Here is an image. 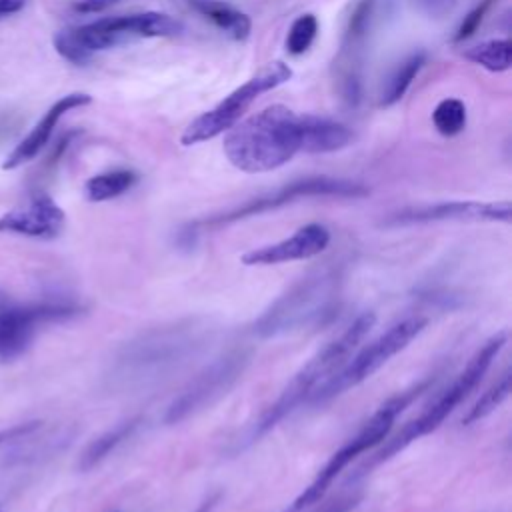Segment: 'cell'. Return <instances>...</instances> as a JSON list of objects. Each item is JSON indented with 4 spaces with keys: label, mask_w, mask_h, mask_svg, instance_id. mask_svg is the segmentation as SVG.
Here are the masks:
<instances>
[{
    "label": "cell",
    "mask_w": 512,
    "mask_h": 512,
    "mask_svg": "<svg viewBox=\"0 0 512 512\" xmlns=\"http://www.w3.org/2000/svg\"><path fill=\"white\" fill-rule=\"evenodd\" d=\"M210 328L198 320H180L150 328L122 346L112 364L118 388L154 386L192 362L208 344Z\"/></svg>",
    "instance_id": "cell-1"
},
{
    "label": "cell",
    "mask_w": 512,
    "mask_h": 512,
    "mask_svg": "<svg viewBox=\"0 0 512 512\" xmlns=\"http://www.w3.org/2000/svg\"><path fill=\"white\" fill-rule=\"evenodd\" d=\"M228 162L246 174L270 172L290 162L302 148L300 114L272 104L224 132Z\"/></svg>",
    "instance_id": "cell-2"
},
{
    "label": "cell",
    "mask_w": 512,
    "mask_h": 512,
    "mask_svg": "<svg viewBox=\"0 0 512 512\" xmlns=\"http://www.w3.org/2000/svg\"><path fill=\"white\" fill-rule=\"evenodd\" d=\"M342 266L326 262L296 280L252 324L258 338H276L328 322L342 292Z\"/></svg>",
    "instance_id": "cell-3"
},
{
    "label": "cell",
    "mask_w": 512,
    "mask_h": 512,
    "mask_svg": "<svg viewBox=\"0 0 512 512\" xmlns=\"http://www.w3.org/2000/svg\"><path fill=\"white\" fill-rule=\"evenodd\" d=\"M376 316L372 312L360 314L352 320L346 330L330 340L322 350H318L308 362L292 376V380L282 388L278 398L262 412L258 422H254L246 444L256 442L260 436L270 432L278 422L290 416L302 402H310L312 396L348 362V356L358 348L364 336L372 330Z\"/></svg>",
    "instance_id": "cell-4"
},
{
    "label": "cell",
    "mask_w": 512,
    "mask_h": 512,
    "mask_svg": "<svg viewBox=\"0 0 512 512\" xmlns=\"http://www.w3.org/2000/svg\"><path fill=\"white\" fill-rule=\"evenodd\" d=\"M184 30V24L166 12H136L106 16L94 22L64 28L54 34L56 52L70 64L84 66L96 52L142 38H170Z\"/></svg>",
    "instance_id": "cell-5"
},
{
    "label": "cell",
    "mask_w": 512,
    "mask_h": 512,
    "mask_svg": "<svg viewBox=\"0 0 512 512\" xmlns=\"http://www.w3.org/2000/svg\"><path fill=\"white\" fill-rule=\"evenodd\" d=\"M508 342V332L506 330H500L496 332L494 336H490L476 352L474 356L468 360V364L464 366V370L450 382V386H446L440 396L430 402L424 412L410 420L392 440L386 442V446H382L370 462L364 464V468L358 472L360 476L370 470L372 466L376 464H382L384 460L396 456L400 450H404L406 446H410L412 442H416L418 438L434 432L452 412L454 408L480 384L482 376L488 372L490 364L496 360V356L502 352V348L506 346Z\"/></svg>",
    "instance_id": "cell-6"
},
{
    "label": "cell",
    "mask_w": 512,
    "mask_h": 512,
    "mask_svg": "<svg viewBox=\"0 0 512 512\" xmlns=\"http://www.w3.org/2000/svg\"><path fill=\"white\" fill-rule=\"evenodd\" d=\"M426 384L416 386V390H408L402 392L398 396H392L390 400H386L374 414L372 418L358 430L356 436H352L346 444H342L332 456L330 460L324 464V468L316 474V478L294 498V502L288 506L286 512H302L304 508L320 502L328 488L332 486V482L340 476V472L352 462L356 460L362 452H366L368 448L380 444L388 432L392 430L394 420L398 418V414L412 402V398L424 390Z\"/></svg>",
    "instance_id": "cell-7"
},
{
    "label": "cell",
    "mask_w": 512,
    "mask_h": 512,
    "mask_svg": "<svg viewBox=\"0 0 512 512\" xmlns=\"http://www.w3.org/2000/svg\"><path fill=\"white\" fill-rule=\"evenodd\" d=\"M290 78H292V68L286 62L282 60L268 62L260 72H256L252 78H248L244 84L232 90L214 108L196 116L180 136L182 146H194L224 134L244 116V112L262 94L286 84Z\"/></svg>",
    "instance_id": "cell-8"
},
{
    "label": "cell",
    "mask_w": 512,
    "mask_h": 512,
    "mask_svg": "<svg viewBox=\"0 0 512 512\" xmlns=\"http://www.w3.org/2000/svg\"><path fill=\"white\" fill-rule=\"evenodd\" d=\"M428 320L422 316H408L392 324L384 334L366 344L352 360H348L314 396L310 402H326L358 384L368 380L378 372L392 356L402 352L424 328Z\"/></svg>",
    "instance_id": "cell-9"
},
{
    "label": "cell",
    "mask_w": 512,
    "mask_h": 512,
    "mask_svg": "<svg viewBox=\"0 0 512 512\" xmlns=\"http://www.w3.org/2000/svg\"><path fill=\"white\" fill-rule=\"evenodd\" d=\"M368 194H370L368 186L354 182V180L332 178V176H308V178L292 180V182L276 188L274 192L252 198V200L244 202L242 206H236L228 212L210 216L198 224L224 226V224H232V222H238V220H244L250 216H258V214L276 210L280 206H286V204L302 200V198H364Z\"/></svg>",
    "instance_id": "cell-10"
},
{
    "label": "cell",
    "mask_w": 512,
    "mask_h": 512,
    "mask_svg": "<svg viewBox=\"0 0 512 512\" xmlns=\"http://www.w3.org/2000/svg\"><path fill=\"white\" fill-rule=\"evenodd\" d=\"M250 354L246 350H228L216 360H212L204 370H200L182 390L180 394L168 404L164 412L166 424H178L192 414L204 410L220 396H224L232 384L240 378Z\"/></svg>",
    "instance_id": "cell-11"
},
{
    "label": "cell",
    "mask_w": 512,
    "mask_h": 512,
    "mask_svg": "<svg viewBox=\"0 0 512 512\" xmlns=\"http://www.w3.org/2000/svg\"><path fill=\"white\" fill-rule=\"evenodd\" d=\"M76 310L68 302L22 304L0 290V358L12 360L20 356L30 346L40 324L70 318Z\"/></svg>",
    "instance_id": "cell-12"
},
{
    "label": "cell",
    "mask_w": 512,
    "mask_h": 512,
    "mask_svg": "<svg viewBox=\"0 0 512 512\" xmlns=\"http://www.w3.org/2000/svg\"><path fill=\"white\" fill-rule=\"evenodd\" d=\"M376 0H358L346 20L338 58L334 62L338 74V90L348 106H358L362 100V60L364 46L372 28Z\"/></svg>",
    "instance_id": "cell-13"
},
{
    "label": "cell",
    "mask_w": 512,
    "mask_h": 512,
    "mask_svg": "<svg viewBox=\"0 0 512 512\" xmlns=\"http://www.w3.org/2000/svg\"><path fill=\"white\" fill-rule=\"evenodd\" d=\"M510 202L450 200L426 206H408L384 218L386 226H408L428 222H510Z\"/></svg>",
    "instance_id": "cell-14"
},
{
    "label": "cell",
    "mask_w": 512,
    "mask_h": 512,
    "mask_svg": "<svg viewBox=\"0 0 512 512\" xmlns=\"http://www.w3.org/2000/svg\"><path fill=\"white\" fill-rule=\"evenodd\" d=\"M330 244V230L324 224L312 222L298 228L292 236L266 244L260 248H252L240 256L246 266H274L294 260H308L318 256Z\"/></svg>",
    "instance_id": "cell-15"
},
{
    "label": "cell",
    "mask_w": 512,
    "mask_h": 512,
    "mask_svg": "<svg viewBox=\"0 0 512 512\" xmlns=\"http://www.w3.org/2000/svg\"><path fill=\"white\" fill-rule=\"evenodd\" d=\"M66 222L64 210L46 194L32 196L26 206L0 216V232H12L30 238H56Z\"/></svg>",
    "instance_id": "cell-16"
},
{
    "label": "cell",
    "mask_w": 512,
    "mask_h": 512,
    "mask_svg": "<svg viewBox=\"0 0 512 512\" xmlns=\"http://www.w3.org/2000/svg\"><path fill=\"white\" fill-rule=\"evenodd\" d=\"M90 102H92V96L86 94V92H72V94H66L60 100H56L44 112V116L36 122V126L28 132V136L8 154L2 168L4 170H14V168L30 162L32 158H36L40 154V150L50 142L58 122L62 120V116L76 110V108L88 106Z\"/></svg>",
    "instance_id": "cell-17"
},
{
    "label": "cell",
    "mask_w": 512,
    "mask_h": 512,
    "mask_svg": "<svg viewBox=\"0 0 512 512\" xmlns=\"http://www.w3.org/2000/svg\"><path fill=\"white\" fill-rule=\"evenodd\" d=\"M302 126V148L306 154H326L346 148L354 134L352 130L332 118L316 116V114H300Z\"/></svg>",
    "instance_id": "cell-18"
},
{
    "label": "cell",
    "mask_w": 512,
    "mask_h": 512,
    "mask_svg": "<svg viewBox=\"0 0 512 512\" xmlns=\"http://www.w3.org/2000/svg\"><path fill=\"white\" fill-rule=\"evenodd\" d=\"M192 10L210 20L218 30H222L228 38L242 42L252 32V20L246 12L222 0H188Z\"/></svg>",
    "instance_id": "cell-19"
},
{
    "label": "cell",
    "mask_w": 512,
    "mask_h": 512,
    "mask_svg": "<svg viewBox=\"0 0 512 512\" xmlns=\"http://www.w3.org/2000/svg\"><path fill=\"white\" fill-rule=\"evenodd\" d=\"M424 64H426V52L424 50H414L404 60H400L396 64V68L388 74V78L384 80V84L380 88L378 106L388 108V106H394L396 102H400Z\"/></svg>",
    "instance_id": "cell-20"
},
{
    "label": "cell",
    "mask_w": 512,
    "mask_h": 512,
    "mask_svg": "<svg viewBox=\"0 0 512 512\" xmlns=\"http://www.w3.org/2000/svg\"><path fill=\"white\" fill-rule=\"evenodd\" d=\"M138 180H140L138 172H134L130 168L106 170V172H100V174L86 180L84 196L90 202H106V200L118 198L124 192L132 190Z\"/></svg>",
    "instance_id": "cell-21"
},
{
    "label": "cell",
    "mask_w": 512,
    "mask_h": 512,
    "mask_svg": "<svg viewBox=\"0 0 512 512\" xmlns=\"http://www.w3.org/2000/svg\"><path fill=\"white\" fill-rule=\"evenodd\" d=\"M140 422H142L140 416L124 420V422L116 424L114 428H110L108 432L94 438L80 454V462H78L80 470H92L96 464H100L114 448H118L124 440H128L134 434V430L140 426Z\"/></svg>",
    "instance_id": "cell-22"
},
{
    "label": "cell",
    "mask_w": 512,
    "mask_h": 512,
    "mask_svg": "<svg viewBox=\"0 0 512 512\" xmlns=\"http://www.w3.org/2000/svg\"><path fill=\"white\" fill-rule=\"evenodd\" d=\"M462 56L488 72H506L512 66V42L510 38H490L466 48Z\"/></svg>",
    "instance_id": "cell-23"
},
{
    "label": "cell",
    "mask_w": 512,
    "mask_h": 512,
    "mask_svg": "<svg viewBox=\"0 0 512 512\" xmlns=\"http://www.w3.org/2000/svg\"><path fill=\"white\" fill-rule=\"evenodd\" d=\"M510 388H512V374L510 370H504L500 378L488 390H484L482 396L472 404V408L462 418V424L470 426L474 422H480L488 414H492L510 396Z\"/></svg>",
    "instance_id": "cell-24"
},
{
    "label": "cell",
    "mask_w": 512,
    "mask_h": 512,
    "mask_svg": "<svg viewBox=\"0 0 512 512\" xmlns=\"http://www.w3.org/2000/svg\"><path fill=\"white\" fill-rule=\"evenodd\" d=\"M466 104L460 98H444L432 112V124L438 134L452 138L466 128Z\"/></svg>",
    "instance_id": "cell-25"
},
{
    "label": "cell",
    "mask_w": 512,
    "mask_h": 512,
    "mask_svg": "<svg viewBox=\"0 0 512 512\" xmlns=\"http://www.w3.org/2000/svg\"><path fill=\"white\" fill-rule=\"evenodd\" d=\"M318 36V18L314 14H300L288 28L286 34V50L292 56H300L308 52Z\"/></svg>",
    "instance_id": "cell-26"
},
{
    "label": "cell",
    "mask_w": 512,
    "mask_h": 512,
    "mask_svg": "<svg viewBox=\"0 0 512 512\" xmlns=\"http://www.w3.org/2000/svg\"><path fill=\"white\" fill-rule=\"evenodd\" d=\"M490 6H492V0H482L480 4H476V6L462 18L460 26L456 28V32H454V36H452V42H464V40H468V38L480 28V24H482V20H484V16H486V12H488Z\"/></svg>",
    "instance_id": "cell-27"
},
{
    "label": "cell",
    "mask_w": 512,
    "mask_h": 512,
    "mask_svg": "<svg viewBox=\"0 0 512 512\" xmlns=\"http://www.w3.org/2000/svg\"><path fill=\"white\" fill-rule=\"evenodd\" d=\"M416 12L432 20H442L456 8L458 0H406Z\"/></svg>",
    "instance_id": "cell-28"
},
{
    "label": "cell",
    "mask_w": 512,
    "mask_h": 512,
    "mask_svg": "<svg viewBox=\"0 0 512 512\" xmlns=\"http://www.w3.org/2000/svg\"><path fill=\"white\" fill-rule=\"evenodd\" d=\"M358 502H360V494L350 492L326 502L320 510H314V512H350Z\"/></svg>",
    "instance_id": "cell-29"
},
{
    "label": "cell",
    "mask_w": 512,
    "mask_h": 512,
    "mask_svg": "<svg viewBox=\"0 0 512 512\" xmlns=\"http://www.w3.org/2000/svg\"><path fill=\"white\" fill-rule=\"evenodd\" d=\"M118 2L120 0H74L72 10L78 14H98Z\"/></svg>",
    "instance_id": "cell-30"
},
{
    "label": "cell",
    "mask_w": 512,
    "mask_h": 512,
    "mask_svg": "<svg viewBox=\"0 0 512 512\" xmlns=\"http://www.w3.org/2000/svg\"><path fill=\"white\" fill-rule=\"evenodd\" d=\"M38 428H40V422L34 420V422H24V424H16V426H10L6 430H0V444H4L8 440H20V438H24L26 434H30Z\"/></svg>",
    "instance_id": "cell-31"
},
{
    "label": "cell",
    "mask_w": 512,
    "mask_h": 512,
    "mask_svg": "<svg viewBox=\"0 0 512 512\" xmlns=\"http://www.w3.org/2000/svg\"><path fill=\"white\" fill-rule=\"evenodd\" d=\"M26 6V0H0V20L20 12Z\"/></svg>",
    "instance_id": "cell-32"
},
{
    "label": "cell",
    "mask_w": 512,
    "mask_h": 512,
    "mask_svg": "<svg viewBox=\"0 0 512 512\" xmlns=\"http://www.w3.org/2000/svg\"><path fill=\"white\" fill-rule=\"evenodd\" d=\"M216 502V498H208L206 502H202L200 506H198V510L196 512H210V508H212V504Z\"/></svg>",
    "instance_id": "cell-33"
},
{
    "label": "cell",
    "mask_w": 512,
    "mask_h": 512,
    "mask_svg": "<svg viewBox=\"0 0 512 512\" xmlns=\"http://www.w3.org/2000/svg\"><path fill=\"white\" fill-rule=\"evenodd\" d=\"M6 130V118H0V134Z\"/></svg>",
    "instance_id": "cell-34"
}]
</instances>
